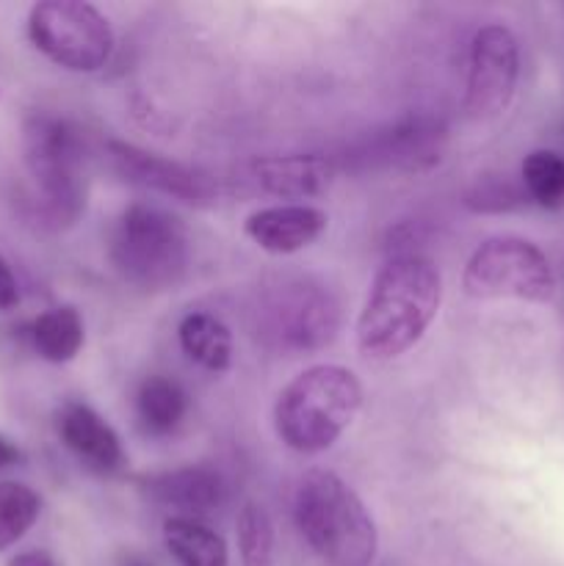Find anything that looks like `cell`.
Here are the masks:
<instances>
[{"label": "cell", "mask_w": 564, "mask_h": 566, "mask_svg": "<svg viewBox=\"0 0 564 566\" xmlns=\"http://www.w3.org/2000/svg\"><path fill=\"white\" fill-rule=\"evenodd\" d=\"M442 276L435 260L398 252L376 271L357 321V348L370 363H390L420 343L440 313Z\"/></svg>", "instance_id": "obj_1"}, {"label": "cell", "mask_w": 564, "mask_h": 566, "mask_svg": "<svg viewBox=\"0 0 564 566\" xmlns=\"http://www.w3.org/2000/svg\"><path fill=\"white\" fill-rule=\"evenodd\" d=\"M296 525L326 566H370L379 551L376 523L357 492L332 470L302 475L293 497Z\"/></svg>", "instance_id": "obj_2"}, {"label": "cell", "mask_w": 564, "mask_h": 566, "mask_svg": "<svg viewBox=\"0 0 564 566\" xmlns=\"http://www.w3.org/2000/svg\"><path fill=\"white\" fill-rule=\"evenodd\" d=\"M363 407V385L343 365H313L293 376L274 403L280 440L296 453L330 451Z\"/></svg>", "instance_id": "obj_3"}, {"label": "cell", "mask_w": 564, "mask_h": 566, "mask_svg": "<svg viewBox=\"0 0 564 566\" xmlns=\"http://www.w3.org/2000/svg\"><path fill=\"white\" fill-rule=\"evenodd\" d=\"M22 160L33 182V210L48 227H70L86 208V147L72 122L31 114L22 125Z\"/></svg>", "instance_id": "obj_4"}, {"label": "cell", "mask_w": 564, "mask_h": 566, "mask_svg": "<svg viewBox=\"0 0 564 566\" xmlns=\"http://www.w3.org/2000/svg\"><path fill=\"white\" fill-rule=\"evenodd\" d=\"M116 274L142 291H166L186 276L191 260L188 230L177 216L153 205H130L119 216L108 247Z\"/></svg>", "instance_id": "obj_5"}, {"label": "cell", "mask_w": 564, "mask_h": 566, "mask_svg": "<svg viewBox=\"0 0 564 566\" xmlns=\"http://www.w3.org/2000/svg\"><path fill=\"white\" fill-rule=\"evenodd\" d=\"M260 335L288 354L318 352L335 337L341 307L326 285L296 276L269 285L258 307Z\"/></svg>", "instance_id": "obj_6"}, {"label": "cell", "mask_w": 564, "mask_h": 566, "mask_svg": "<svg viewBox=\"0 0 564 566\" xmlns=\"http://www.w3.org/2000/svg\"><path fill=\"white\" fill-rule=\"evenodd\" d=\"M462 287L470 298L551 302L556 293L551 260L536 243L514 235L487 238L464 263Z\"/></svg>", "instance_id": "obj_7"}, {"label": "cell", "mask_w": 564, "mask_h": 566, "mask_svg": "<svg viewBox=\"0 0 564 566\" xmlns=\"http://www.w3.org/2000/svg\"><path fill=\"white\" fill-rule=\"evenodd\" d=\"M33 48L72 72H97L114 53V31L97 6L83 0H42L28 14Z\"/></svg>", "instance_id": "obj_8"}, {"label": "cell", "mask_w": 564, "mask_h": 566, "mask_svg": "<svg viewBox=\"0 0 564 566\" xmlns=\"http://www.w3.org/2000/svg\"><path fill=\"white\" fill-rule=\"evenodd\" d=\"M520 77V44L506 25L479 28L470 39L464 108L473 119H492L509 108Z\"/></svg>", "instance_id": "obj_9"}, {"label": "cell", "mask_w": 564, "mask_h": 566, "mask_svg": "<svg viewBox=\"0 0 564 566\" xmlns=\"http://www.w3.org/2000/svg\"><path fill=\"white\" fill-rule=\"evenodd\" d=\"M108 158L114 169L125 180L136 182V186L169 193V197L188 205L213 202L216 188L205 171L177 164V160L160 158V155L147 153V149L136 147V144L125 142H108Z\"/></svg>", "instance_id": "obj_10"}, {"label": "cell", "mask_w": 564, "mask_h": 566, "mask_svg": "<svg viewBox=\"0 0 564 566\" xmlns=\"http://www.w3.org/2000/svg\"><path fill=\"white\" fill-rule=\"evenodd\" d=\"M252 191L280 199L321 197L335 180V166L321 155H269L247 166Z\"/></svg>", "instance_id": "obj_11"}, {"label": "cell", "mask_w": 564, "mask_h": 566, "mask_svg": "<svg viewBox=\"0 0 564 566\" xmlns=\"http://www.w3.org/2000/svg\"><path fill=\"white\" fill-rule=\"evenodd\" d=\"M446 127L431 116H412L393 130L382 133L368 149V160L398 171L420 175L435 169L446 153Z\"/></svg>", "instance_id": "obj_12"}, {"label": "cell", "mask_w": 564, "mask_h": 566, "mask_svg": "<svg viewBox=\"0 0 564 566\" xmlns=\"http://www.w3.org/2000/svg\"><path fill=\"white\" fill-rule=\"evenodd\" d=\"M326 213L313 205H274L254 210L243 224V232L254 247L269 254H296L307 249L326 230Z\"/></svg>", "instance_id": "obj_13"}, {"label": "cell", "mask_w": 564, "mask_h": 566, "mask_svg": "<svg viewBox=\"0 0 564 566\" xmlns=\"http://www.w3.org/2000/svg\"><path fill=\"white\" fill-rule=\"evenodd\" d=\"M59 434L64 446L97 473H114L125 462L116 431L86 403L70 401L59 409Z\"/></svg>", "instance_id": "obj_14"}, {"label": "cell", "mask_w": 564, "mask_h": 566, "mask_svg": "<svg viewBox=\"0 0 564 566\" xmlns=\"http://www.w3.org/2000/svg\"><path fill=\"white\" fill-rule=\"evenodd\" d=\"M147 492L160 506L175 509L171 517L199 520L210 514L224 497L221 479L208 468H180L147 479Z\"/></svg>", "instance_id": "obj_15"}, {"label": "cell", "mask_w": 564, "mask_h": 566, "mask_svg": "<svg viewBox=\"0 0 564 566\" xmlns=\"http://www.w3.org/2000/svg\"><path fill=\"white\" fill-rule=\"evenodd\" d=\"M177 340H180L182 354L191 363L202 365L205 370L230 368L232 363V335L224 321H219L210 313H191L177 326Z\"/></svg>", "instance_id": "obj_16"}, {"label": "cell", "mask_w": 564, "mask_h": 566, "mask_svg": "<svg viewBox=\"0 0 564 566\" xmlns=\"http://www.w3.org/2000/svg\"><path fill=\"white\" fill-rule=\"evenodd\" d=\"M164 542L180 566H227L224 539L199 520L166 517Z\"/></svg>", "instance_id": "obj_17"}, {"label": "cell", "mask_w": 564, "mask_h": 566, "mask_svg": "<svg viewBox=\"0 0 564 566\" xmlns=\"http://www.w3.org/2000/svg\"><path fill=\"white\" fill-rule=\"evenodd\" d=\"M83 318L75 307H53L31 326V340L48 363H70L83 348Z\"/></svg>", "instance_id": "obj_18"}, {"label": "cell", "mask_w": 564, "mask_h": 566, "mask_svg": "<svg viewBox=\"0 0 564 566\" xmlns=\"http://www.w3.org/2000/svg\"><path fill=\"white\" fill-rule=\"evenodd\" d=\"M188 409V396L169 376H149L142 381L136 396V412L144 429L153 434H166L182 420Z\"/></svg>", "instance_id": "obj_19"}, {"label": "cell", "mask_w": 564, "mask_h": 566, "mask_svg": "<svg viewBox=\"0 0 564 566\" xmlns=\"http://www.w3.org/2000/svg\"><path fill=\"white\" fill-rule=\"evenodd\" d=\"M523 191L540 208H564V155L553 149H534L520 166Z\"/></svg>", "instance_id": "obj_20"}, {"label": "cell", "mask_w": 564, "mask_h": 566, "mask_svg": "<svg viewBox=\"0 0 564 566\" xmlns=\"http://www.w3.org/2000/svg\"><path fill=\"white\" fill-rule=\"evenodd\" d=\"M42 512V501L36 492L17 481H3L0 484V553L14 547Z\"/></svg>", "instance_id": "obj_21"}, {"label": "cell", "mask_w": 564, "mask_h": 566, "mask_svg": "<svg viewBox=\"0 0 564 566\" xmlns=\"http://www.w3.org/2000/svg\"><path fill=\"white\" fill-rule=\"evenodd\" d=\"M238 553L243 566H274V525L254 501H247L238 512Z\"/></svg>", "instance_id": "obj_22"}, {"label": "cell", "mask_w": 564, "mask_h": 566, "mask_svg": "<svg viewBox=\"0 0 564 566\" xmlns=\"http://www.w3.org/2000/svg\"><path fill=\"white\" fill-rule=\"evenodd\" d=\"M523 202H529L525 191L506 177H484L464 193V205L473 213H509Z\"/></svg>", "instance_id": "obj_23"}, {"label": "cell", "mask_w": 564, "mask_h": 566, "mask_svg": "<svg viewBox=\"0 0 564 566\" xmlns=\"http://www.w3.org/2000/svg\"><path fill=\"white\" fill-rule=\"evenodd\" d=\"M20 302V287H17L14 274H11L9 263L0 258V310H11Z\"/></svg>", "instance_id": "obj_24"}, {"label": "cell", "mask_w": 564, "mask_h": 566, "mask_svg": "<svg viewBox=\"0 0 564 566\" xmlns=\"http://www.w3.org/2000/svg\"><path fill=\"white\" fill-rule=\"evenodd\" d=\"M9 566H59V564H55L48 553L28 551V553H20V556L11 558Z\"/></svg>", "instance_id": "obj_25"}, {"label": "cell", "mask_w": 564, "mask_h": 566, "mask_svg": "<svg viewBox=\"0 0 564 566\" xmlns=\"http://www.w3.org/2000/svg\"><path fill=\"white\" fill-rule=\"evenodd\" d=\"M17 459H20V451H17V448L11 446V442L6 440V437H0V470L11 468V464H14Z\"/></svg>", "instance_id": "obj_26"}]
</instances>
